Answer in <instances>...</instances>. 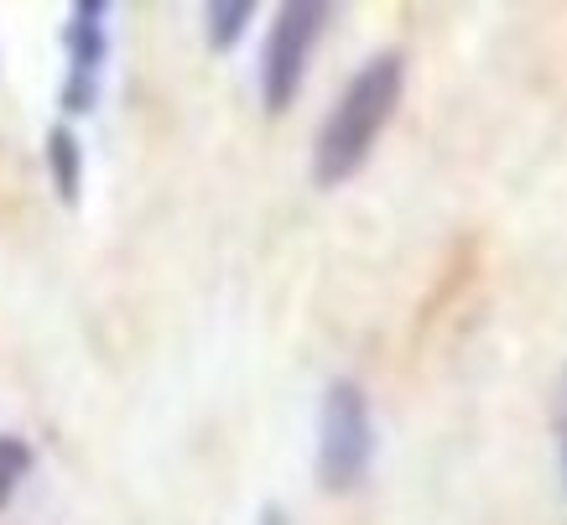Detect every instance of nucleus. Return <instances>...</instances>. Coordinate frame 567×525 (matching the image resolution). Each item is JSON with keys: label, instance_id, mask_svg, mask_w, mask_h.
Here are the masks:
<instances>
[{"label": "nucleus", "instance_id": "obj_9", "mask_svg": "<svg viewBox=\"0 0 567 525\" xmlns=\"http://www.w3.org/2000/svg\"><path fill=\"white\" fill-rule=\"evenodd\" d=\"M260 525H287V515H281V509H276V505H266V515H260Z\"/></svg>", "mask_w": 567, "mask_h": 525}, {"label": "nucleus", "instance_id": "obj_7", "mask_svg": "<svg viewBox=\"0 0 567 525\" xmlns=\"http://www.w3.org/2000/svg\"><path fill=\"white\" fill-rule=\"evenodd\" d=\"M32 474V447L21 437H6L0 432V509H6V500L17 494V484Z\"/></svg>", "mask_w": 567, "mask_h": 525}, {"label": "nucleus", "instance_id": "obj_4", "mask_svg": "<svg viewBox=\"0 0 567 525\" xmlns=\"http://www.w3.org/2000/svg\"><path fill=\"white\" fill-rule=\"evenodd\" d=\"M104 11H110V0H79V6H73L69 27H63L69 73H89V79H100L104 52H110V37H104Z\"/></svg>", "mask_w": 567, "mask_h": 525}, {"label": "nucleus", "instance_id": "obj_2", "mask_svg": "<svg viewBox=\"0 0 567 525\" xmlns=\"http://www.w3.org/2000/svg\"><path fill=\"white\" fill-rule=\"evenodd\" d=\"M375 457V422L370 401L354 380H333L318 411V484L328 494L360 490Z\"/></svg>", "mask_w": 567, "mask_h": 525}, {"label": "nucleus", "instance_id": "obj_1", "mask_svg": "<svg viewBox=\"0 0 567 525\" xmlns=\"http://www.w3.org/2000/svg\"><path fill=\"white\" fill-rule=\"evenodd\" d=\"M401 84H406V58L401 52H375L349 79L339 104L328 110L323 131H318V146H312V183L339 187L364 167V156L375 152L385 120L401 104Z\"/></svg>", "mask_w": 567, "mask_h": 525}, {"label": "nucleus", "instance_id": "obj_5", "mask_svg": "<svg viewBox=\"0 0 567 525\" xmlns=\"http://www.w3.org/2000/svg\"><path fill=\"white\" fill-rule=\"evenodd\" d=\"M42 156H48V177H52V187H58V198L69 208H79V198H84V146H79L69 120L48 125Z\"/></svg>", "mask_w": 567, "mask_h": 525}, {"label": "nucleus", "instance_id": "obj_6", "mask_svg": "<svg viewBox=\"0 0 567 525\" xmlns=\"http://www.w3.org/2000/svg\"><path fill=\"white\" fill-rule=\"evenodd\" d=\"M250 17H256V6H250V0H214V6H208V17H204L208 48L229 52L235 42H240L245 27H250Z\"/></svg>", "mask_w": 567, "mask_h": 525}, {"label": "nucleus", "instance_id": "obj_3", "mask_svg": "<svg viewBox=\"0 0 567 525\" xmlns=\"http://www.w3.org/2000/svg\"><path fill=\"white\" fill-rule=\"evenodd\" d=\"M328 11L333 6H323V0H292V6L276 11L271 32H266V48H260V104L271 115L292 110L297 89L308 79L312 42L328 27Z\"/></svg>", "mask_w": 567, "mask_h": 525}, {"label": "nucleus", "instance_id": "obj_8", "mask_svg": "<svg viewBox=\"0 0 567 525\" xmlns=\"http://www.w3.org/2000/svg\"><path fill=\"white\" fill-rule=\"evenodd\" d=\"M94 104H100V79L69 73V79H63V110H69V115H89Z\"/></svg>", "mask_w": 567, "mask_h": 525}]
</instances>
